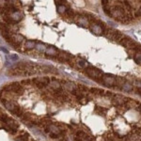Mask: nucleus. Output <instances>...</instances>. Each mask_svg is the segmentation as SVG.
Instances as JSON below:
<instances>
[{"label":"nucleus","mask_w":141,"mask_h":141,"mask_svg":"<svg viewBox=\"0 0 141 141\" xmlns=\"http://www.w3.org/2000/svg\"><path fill=\"white\" fill-rule=\"evenodd\" d=\"M86 72H87V74L89 77H92V78H99L101 76V73L98 72V71H96V70H94V69L89 68V69L86 70Z\"/></svg>","instance_id":"2"},{"label":"nucleus","mask_w":141,"mask_h":141,"mask_svg":"<svg viewBox=\"0 0 141 141\" xmlns=\"http://www.w3.org/2000/svg\"><path fill=\"white\" fill-rule=\"evenodd\" d=\"M4 91H10V92H14V93L20 94L23 91V87L21 85V83L18 82H13L11 84H9L7 86H4L3 88Z\"/></svg>","instance_id":"1"},{"label":"nucleus","mask_w":141,"mask_h":141,"mask_svg":"<svg viewBox=\"0 0 141 141\" xmlns=\"http://www.w3.org/2000/svg\"><path fill=\"white\" fill-rule=\"evenodd\" d=\"M103 79H104V83L107 86H113L115 84V79L112 78L111 76H104L103 77Z\"/></svg>","instance_id":"3"}]
</instances>
